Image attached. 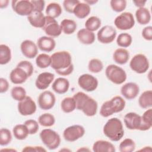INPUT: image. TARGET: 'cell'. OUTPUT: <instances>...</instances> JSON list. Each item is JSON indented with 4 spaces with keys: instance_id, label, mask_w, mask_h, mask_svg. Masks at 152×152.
Here are the masks:
<instances>
[{
    "instance_id": "obj_55",
    "label": "cell",
    "mask_w": 152,
    "mask_h": 152,
    "mask_svg": "<svg viewBox=\"0 0 152 152\" xmlns=\"http://www.w3.org/2000/svg\"><path fill=\"white\" fill-rule=\"evenodd\" d=\"M90 150L88 148H85V147H82L77 150V151H90Z\"/></svg>"
},
{
    "instance_id": "obj_10",
    "label": "cell",
    "mask_w": 152,
    "mask_h": 152,
    "mask_svg": "<svg viewBox=\"0 0 152 152\" xmlns=\"http://www.w3.org/2000/svg\"><path fill=\"white\" fill-rule=\"evenodd\" d=\"M85 134L84 128L80 125H73L66 128L63 132L64 138L68 142H74L82 137Z\"/></svg>"
},
{
    "instance_id": "obj_7",
    "label": "cell",
    "mask_w": 152,
    "mask_h": 152,
    "mask_svg": "<svg viewBox=\"0 0 152 152\" xmlns=\"http://www.w3.org/2000/svg\"><path fill=\"white\" fill-rule=\"evenodd\" d=\"M131 69L136 73H145L149 68L150 64L148 58L142 53L134 55L129 62Z\"/></svg>"
},
{
    "instance_id": "obj_9",
    "label": "cell",
    "mask_w": 152,
    "mask_h": 152,
    "mask_svg": "<svg viewBox=\"0 0 152 152\" xmlns=\"http://www.w3.org/2000/svg\"><path fill=\"white\" fill-rule=\"evenodd\" d=\"M126 127L130 130H140L144 131L141 116L135 112L127 113L124 118Z\"/></svg>"
},
{
    "instance_id": "obj_46",
    "label": "cell",
    "mask_w": 152,
    "mask_h": 152,
    "mask_svg": "<svg viewBox=\"0 0 152 152\" xmlns=\"http://www.w3.org/2000/svg\"><path fill=\"white\" fill-rule=\"evenodd\" d=\"M17 66L23 69L27 73L29 77L33 74L34 68L30 62L28 61H21L17 64Z\"/></svg>"
},
{
    "instance_id": "obj_13",
    "label": "cell",
    "mask_w": 152,
    "mask_h": 152,
    "mask_svg": "<svg viewBox=\"0 0 152 152\" xmlns=\"http://www.w3.org/2000/svg\"><path fill=\"white\" fill-rule=\"evenodd\" d=\"M116 31L111 26L106 25L102 27L97 32V38L99 42L103 44L112 43L116 36Z\"/></svg>"
},
{
    "instance_id": "obj_37",
    "label": "cell",
    "mask_w": 152,
    "mask_h": 152,
    "mask_svg": "<svg viewBox=\"0 0 152 152\" xmlns=\"http://www.w3.org/2000/svg\"><path fill=\"white\" fill-rule=\"evenodd\" d=\"M38 122L43 126L50 127L55 124V118L53 115L49 113H45L39 117Z\"/></svg>"
},
{
    "instance_id": "obj_27",
    "label": "cell",
    "mask_w": 152,
    "mask_h": 152,
    "mask_svg": "<svg viewBox=\"0 0 152 152\" xmlns=\"http://www.w3.org/2000/svg\"><path fill=\"white\" fill-rule=\"evenodd\" d=\"M135 17L137 22L141 25H145L151 20L150 11L145 7L140 8L135 11Z\"/></svg>"
},
{
    "instance_id": "obj_17",
    "label": "cell",
    "mask_w": 152,
    "mask_h": 152,
    "mask_svg": "<svg viewBox=\"0 0 152 152\" xmlns=\"http://www.w3.org/2000/svg\"><path fill=\"white\" fill-rule=\"evenodd\" d=\"M21 51L23 55L29 59L36 57L38 53V47L37 45L30 40L23 41L20 45Z\"/></svg>"
},
{
    "instance_id": "obj_30",
    "label": "cell",
    "mask_w": 152,
    "mask_h": 152,
    "mask_svg": "<svg viewBox=\"0 0 152 152\" xmlns=\"http://www.w3.org/2000/svg\"><path fill=\"white\" fill-rule=\"evenodd\" d=\"M60 27L64 33L65 34H71L75 32L77 26L75 21L71 19L65 18L61 22Z\"/></svg>"
},
{
    "instance_id": "obj_47",
    "label": "cell",
    "mask_w": 152,
    "mask_h": 152,
    "mask_svg": "<svg viewBox=\"0 0 152 152\" xmlns=\"http://www.w3.org/2000/svg\"><path fill=\"white\" fill-rule=\"evenodd\" d=\"M79 2L78 0H65L63 2V6L66 11L69 13H73L75 7Z\"/></svg>"
},
{
    "instance_id": "obj_57",
    "label": "cell",
    "mask_w": 152,
    "mask_h": 152,
    "mask_svg": "<svg viewBox=\"0 0 152 152\" xmlns=\"http://www.w3.org/2000/svg\"><path fill=\"white\" fill-rule=\"evenodd\" d=\"M148 147H149V146H148V147H144V148H142V149L140 150H142V151H150V150H148Z\"/></svg>"
},
{
    "instance_id": "obj_41",
    "label": "cell",
    "mask_w": 152,
    "mask_h": 152,
    "mask_svg": "<svg viewBox=\"0 0 152 152\" xmlns=\"http://www.w3.org/2000/svg\"><path fill=\"white\" fill-rule=\"evenodd\" d=\"M88 69L91 72L99 73L103 69V64L100 59L97 58H93L89 61Z\"/></svg>"
},
{
    "instance_id": "obj_53",
    "label": "cell",
    "mask_w": 152,
    "mask_h": 152,
    "mask_svg": "<svg viewBox=\"0 0 152 152\" xmlns=\"http://www.w3.org/2000/svg\"><path fill=\"white\" fill-rule=\"evenodd\" d=\"M8 3H9V1H8V0L0 1V8L1 9H2V8L7 7V6L8 5Z\"/></svg>"
},
{
    "instance_id": "obj_11",
    "label": "cell",
    "mask_w": 152,
    "mask_h": 152,
    "mask_svg": "<svg viewBox=\"0 0 152 152\" xmlns=\"http://www.w3.org/2000/svg\"><path fill=\"white\" fill-rule=\"evenodd\" d=\"M11 6L13 11L21 16H28L33 11V5L28 0H13Z\"/></svg>"
},
{
    "instance_id": "obj_33",
    "label": "cell",
    "mask_w": 152,
    "mask_h": 152,
    "mask_svg": "<svg viewBox=\"0 0 152 152\" xmlns=\"http://www.w3.org/2000/svg\"><path fill=\"white\" fill-rule=\"evenodd\" d=\"M11 59V50L10 47L4 44L0 45V64L5 65Z\"/></svg>"
},
{
    "instance_id": "obj_40",
    "label": "cell",
    "mask_w": 152,
    "mask_h": 152,
    "mask_svg": "<svg viewBox=\"0 0 152 152\" xmlns=\"http://www.w3.org/2000/svg\"><path fill=\"white\" fill-rule=\"evenodd\" d=\"M11 95L13 99L18 102L23 100L27 96L25 88L21 86L14 87L11 89Z\"/></svg>"
},
{
    "instance_id": "obj_50",
    "label": "cell",
    "mask_w": 152,
    "mask_h": 152,
    "mask_svg": "<svg viewBox=\"0 0 152 152\" xmlns=\"http://www.w3.org/2000/svg\"><path fill=\"white\" fill-rule=\"evenodd\" d=\"M22 151H36V152H42L46 151V150L42 146H26L24 147Z\"/></svg>"
},
{
    "instance_id": "obj_12",
    "label": "cell",
    "mask_w": 152,
    "mask_h": 152,
    "mask_svg": "<svg viewBox=\"0 0 152 152\" xmlns=\"http://www.w3.org/2000/svg\"><path fill=\"white\" fill-rule=\"evenodd\" d=\"M78 84L83 90L87 92H91L96 90L99 82L93 75L89 74H84L78 77Z\"/></svg>"
},
{
    "instance_id": "obj_4",
    "label": "cell",
    "mask_w": 152,
    "mask_h": 152,
    "mask_svg": "<svg viewBox=\"0 0 152 152\" xmlns=\"http://www.w3.org/2000/svg\"><path fill=\"white\" fill-rule=\"evenodd\" d=\"M125 104V101L121 96H116L102 104L100 109V114L104 118L109 117L115 113L122 111Z\"/></svg>"
},
{
    "instance_id": "obj_5",
    "label": "cell",
    "mask_w": 152,
    "mask_h": 152,
    "mask_svg": "<svg viewBox=\"0 0 152 152\" xmlns=\"http://www.w3.org/2000/svg\"><path fill=\"white\" fill-rule=\"evenodd\" d=\"M39 135L42 142L50 150H55L60 145L61 137L59 135L51 129H43Z\"/></svg>"
},
{
    "instance_id": "obj_22",
    "label": "cell",
    "mask_w": 152,
    "mask_h": 152,
    "mask_svg": "<svg viewBox=\"0 0 152 152\" xmlns=\"http://www.w3.org/2000/svg\"><path fill=\"white\" fill-rule=\"evenodd\" d=\"M45 17L42 12L33 11L28 16L27 19L30 24L36 28H43L45 23Z\"/></svg>"
},
{
    "instance_id": "obj_31",
    "label": "cell",
    "mask_w": 152,
    "mask_h": 152,
    "mask_svg": "<svg viewBox=\"0 0 152 152\" xmlns=\"http://www.w3.org/2000/svg\"><path fill=\"white\" fill-rule=\"evenodd\" d=\"M12 133L14 137L18 140H25L29 134L26 126L24 124H17L12 129Z\"/></svg>"
},
{
    "instance_id": "obj_3",
    "label": "cell",
    "mask_w": 152,
    "mask_h": 152,
    "mask_svg": "<svg viewBox=\"0 0 152 152\" xmlns=\"http://www.w3.org/2000/svg\"><path fill=\"white\" fill-rule=\"evenodd\" d=\"M104 135L112 141H119L124 135V129L121 121L117 118L107 120L103 126Z\"/></svg>"
},
{
    "instance_id": "obj_18",
    "label": "cell",
    "mask_w": 152,
    "mask_h": 152,
    "mask_svg": "<svg viewBox=\"0 0 152 152\" xmlns=\"http://www.w3.org/2000/svg\"><path fill=\"white\" fill-rule=\"evenodd\" d=\"M140 92V88L137 84L133 82L127 83L124 84L121 88L122 95L128 100L135 99Z\"/></svg>"
},
{
    "instance_id": "obj_6",
    "label": "cell",
    "mask_w": 152,
    "mask_h": 152,
    "mask_svg": "<svg viewBox=\"0 0 152 152\" xmlns=\"http://www.w3.org/2000/svg\"><path fill=\"white\" fill-rule=\"evenodd\" d=\"M105 74L109 81L118 85L124 83L127 78L125 70L121 67L114 64L109 65L106 67Z\"/></svg>"
},
{
    "instance_id": "obj_1",
    "label": "cell",
    "mask_w": 152,
    "mask_h": 152,
    "mask_svg": "<svg viewBox=\"0 0 152 152\" xmlns=\"http://www.w3.org/2000/svg\"><path fill=\"white\" fill-rule=\"evenodd\" d=\"M50 66L55 72L62 76L71 74L74 70L72 57L69 52L66 50L58 51L51 56Z\"/></svg>"
},
{
    "instance_id": "obj_38",
    "label": "cell",
    "mask_w": 152,
    "mask_h": 152,
    "mask_svg": "<svg viewBox=\"0 0 152 152\" xmlns=\"http://www.w3.org/2000/svg\"><path fill=\"white\" fill-rule=\"evenodd\" d=\"M132 42V36L127 33H122L118 35L116 39L117 45L121 48L129 47Z\"/></svg>"
},
{
    "instance_id": "obj_20",
    "label": "cell",
    "mask_w": 152,
    "mask_h": 152,
    "mask_svg": "<svg viewBox=\"0 0 152 152\" xmlns=\"http://www.w3.org/2000/svg\"><path fill=\"white\" fill-rule=\"evenodd\" d=\"M27 73L21 68L16 66L13 69L10 74V81L14 84H21L26 82L28 78Z\"/></svg>"
},
{
    "instance_id": "obj_2",
    "label": "cell",
    "mask_w": 152,
    "mask_h": 152,
    "mask_svg": "<svg viewBox=\"0 0 152 152\" xmlns=\"http://www.w3.org/2000/svg\"><path fill=\"white\" fill-rule=\"evenodd\" d=\"M73 98L75 102L76 109L81 110L85 115L91 117L96 114L98 104L94 99L81 91L74 94Z\"/></svg>"
},
{
    "instance_id": "obj_26",
    "label": "cell",
    "mask_w": 152,
    "mask_h": 152,
    "mask_svg": "<svg viewBox=\"0 0 152 152\" xmlns=\"http://www.w3.org/2000/svg\"><path fill=\"white\" fill-rule=\"evenodd\" d=\"M129 59V53L124 48H118L113 52V59L116 63L119 65L125 64L127 63Z\"/></svg>"
},
{
    "instance_id": "obj_16",
    "label": "cell",
    "mask_w": 152,
    "mask_h": 152,
    "mask_svg": "<svg viewBox=\"0 0 152 152\" xmlns=\"http://www.w3.org/2000/svg\"><path fill=\"white\" fill-rule=\"evenodd\" d=\"M37 102L39 106L42 110H49L54 106L56 97L51 91L46 90L39 94Z\"/></svg>"
},
{
    "instance_id": "obj_43",
    "label": "cell",
    "mask_w": 152,
    "mask_h": 152,
    "mask_svg": "<svg viewBox=\"0 0 152 152\" xmlns=\"http://www.w3.org/2000/svg\"><path fill=\"white\" fill-rule=\"evenodd\" d=\"M141 118L144 130H149L152 126V109L149 108L145 110L141 116Z\"/></svg>"
},
{
    "instance_id": "obj_28",
    "label": "cell",
    "mask_w": 152,
    "mask_h": 152,
    "mask_svg": "<svg viewBox=\"0 0 152 152\" xmlns=\"http://www.w3.org/2000/svg\"><path fill=\"white\" fill-rule=\"evenodd\" d=\"M91 9L89 5L86 2H80L75 7L73 14L78 18L83 19L87 17L90 13Z\"/></svg>"
},
{
    "instance_id": "obj_25",
    "label": "cell",
    "mask_w": 152,
    "mask_h": 152,
    "mask_svg": "<svg viewBox=\"0 0 152 152\" xmlns=\"http://www.w3.org/2000/svg\"><path fill=\"white\" fill-rule=\"evenodd\" d=\"M92 148L94 152H115L116 150L112 143L105 140L96 141Z\"/></svg>"
},
{
    "instance_id": "obj_15",
    "label": "cell",
    "mask_w": 152,
    "mask_h": 152,
    "mask_svg": "<svg viewBox=\"0 0 152 152\" xmlns=\"http://www.w3.org/2000/svg\"><path fill=\"white\" fill-rule=\"evenodd\" d=\"M18 112L23 116H28L34 114L36 111V104L30 96H26L23 100L18 102L17 106Z\"/></svg>"
},
{
    "instance_id": "obj_42",
    "label": "cell",
    "mask_w": 152,
    "mask_h": 152,
    "mask_svg": "<svg viewBox=\"0 0 152 152\" xmlns=\"http://www.w3.org/2000/svg\"><path fill=\"white\" fill-rule=\"evenodd\" d=\"M12 140L11 131L7 128H1L0 130V145L5 146L9 144Z\"/></svg>"
},
{
    "instance_id": "obj_8",
    "label": "cell",
    "mask_w": 152,
    "mask_h": 152,
    "mask_svg": "<svg viewBox=\"0 0 152 152\" xmlns=\"http://www.w3.org/2000/svg\"><path fill=\"white\" fill-rule=\"evenodd\" d=\"M114 24L119 30H129L135 25V20L133 14L129 12H124L115 18Z\"/></svg>"
},
{
    "instance_id": "obj_19",
    "label": "cell",
    "mask_w": 152,
    "mask_h": 152,
    "mask_svg": "<svg viewBox=\"0 0 152 152\" xmlns=\"http://www.w3.org/2000/svg\"><path fill=\"white\" fill-rule=\"evenodd\" d=\"M55 78V75L49 72H43L40 73L36 78L35 81L36 87L41 90H46L52 83Z\"/></svg>"
},
{
    "instance_id": "obj_39",
    "label": "cell",
    "mask_w": 152,
    "mask_h": 152,
    "mask_svg": "<svg viewBox=\"0 0 152 152\" xmlns=\"http://www.w3.org/2000/svg\"><path fill=\"white\" fill-rule=\"evenodd\" d=\"M119 148L121 152H132L135 149V143L131 138H125L119 144Z\"/></svg>"
},
{
    "instance_id": "obj_54",
    "label": "cell",
    "mask_w": 152,
    "mask_h": 152,
    "mask_svg": "<svg viewBox=\"0 0 152 152\" xmlns=\"http://www.w3.org/2000/svg\"><path fill=\"white\" fill-rule=\"evenodd\" d=\"M98 2V1H94V0H91V1H89V0H85L84 1V2H86V4H87L88 5H93L96 3H97Z\"/></svg>"
},
{
    "instance_id": "obj_29",
    "label": "cell",
    "mask_w": 152,
    "mask_h": 152,
    "mask_svg": "<svg viewBox=\"0 0 152 152\" xmlns=\"http://www.w3.org/2000/svg\"><path fill=\"white\" fill-rule=\"evenodd\" d=\"M138 104L142 109H148L152 106V91L151 90H145L140 95Z\"/></svg>"
},
{
    "instance_id": "obj_45",
    "label": "cell",
    "mask_w": 152,
    "mask_h": 152,
    "mask_svg": "<svg viewBox=\"0 0 152 152\" xmlns=\"http://www.w3.org/2000/svg\"><path fill=\"white\" fill-rule=\"evenodd\" d=\"M38 123L34 119H28L24 122V125L27 128L29 134L33 135L37 133L39 127Z\"/></svg>"
},
{
    "instance_id": "obj_21",
    "label": "cell",
    "mask_w": 152,
    "mask_h": 152,
    "mask_svg": "<svg viewBox=\"0 0 152 152\" xmlns=\"http://www.w3.org/2000/svg\"><path fill=\"white\" fill-rule=\"evenodd\" d=\"M37 46L42 51L50 52L55 49L56 42L53 37L42 36L37 39Z\"/></svg>"
},
{
    "instance_id": "obj_24",
    "label": "cell",
    "mask_w": 152,
    "mask_h": 152,
    "mask_svg": "<svg viewBox=\"0 0 152 152\" xmlns=\"http://www.w3.org/2000/svg\"><path fill=\"white\" fill-rule=\"evenodd\" d=\"M77 37L80 42L84 45H91L95 41L94 33L86 28L78 30Z\"/></svg>"
},
{
    "instance_id": "obj_48",
    "label": "cell",
    "mask_w": 152,
    "mask_h": 152,
    "mask_svg": "<svg viewBox=\"0 0 152 152\" xmlns=\"http://www.w3.org/2000/svg\"><path fill=\"white\" fill-rule=\"evenodd\" d=\"M30 1L33 7V11L42 12L45 5V2L43 0H32Z\"/></svg>"
},
{
    "instance_id": "obj_56",
    "label": "cell",
    "mask_w": 152,
    "mask_h": 152,
    "mask_svg": "<svg viewBox=\"0 0 152 152\" xmlns=\"http://www.w3.org/2000/svg\"><path fill=\"white\" fill-rule=\"evenodd\" d=\"M17 151L15 149H12V148H4V149H1V152L2 151Z\"/></svg>"
},
{
    "instance_id": "obj_32",
    "label": "cell",
    "mask_w": 152,
    "mask_h": 152,
    "mask_svg": "<svg viewBox=\"0 0 152 152\" xmlns=\"http://www.w3.org/2000/svg\"><path fill=\"white\" fill-rule=\"evenodd\" d=\"M46 16L56 18L58 17L62 13V10L61 5L56 2L49 3L46 8Z\"/></svg>"
},
{
    "instance_id": "obj_36",
    "label": "cell",
    "mask_w": 152,
    "mask_h": 152,
    "mask_svg": "<svg viewBox=\"0 0 152 152\" xmlns=\"http://www.w3.org/2000/svg\"><path fill=\"white\" fill-rule=\"evenodd\" d=\"M101 24V20L99 17L91 16L86 21L85 27L86 29L93 32L97 30L100 27Z\"/></svg>"
},
{
    "instance_id": "obj_35",
    "label": "cell",
    "mask_w": 152,
    "mask_h": 152,
    "mask_svg": "<svg viewBox=\"0 0 152 152\" xmlns=\"http://www.w3.org/2000/svg\"><path fill=\"white\" fill-rule=\"evenodd\" d=\"M51 56L46 53H40L36 56V65L42 69L46 68L51 65Z\"/></svg>"
},
{
    "instance_id": "obj_49",
    "label": "cell",
    "mask_w": 152,
    "mask_h": 152,
    "mask_svg": "<svg viewBox=\"0 0 152 152\" xmlns=\"http://www.w3.org/2000/svg\"><path fill=\"white\" fill-rule=\"evenodd\" d=\"M142 37L148 41L152 40V27L149 26L144 27L142 31Z\"/></svg>"
},
{
    "instance_id": "obj_44",
    "label": "cell",
    "mask_w": 152,
    "mask_h": 152,
    "mask_svg": "<svg viewBox=\"0 0 152 152\" xmlns=\"http://www.w3.org/2000/svg\"><path fill=\"white\" fill-rule=\"evenodd\" d=\"M110 5L114 11L120 12L126 8V1L125 0H111Z\"/></svg>"
},
{
    "instance_id": "obj_34",
    "label": "cell",
    "mask_w": 152,
    "mask_h": 152,
    "mask_svg": "<svg viewBox=\"0 0 152 152\" xmlns=\"http://www.w3.org/2000/svg\"><path fill=\"white\" fill-rule=\"evenodd\" d=\"M61 107L62 110L65 113H70L76 109L75 100L73 97H65L61 103Z\"/></svg>"
},
{
    "instance_id": "obj_14",
    "label": "cell",
    "mask_w": 152,
    "mask_h": 152,
    "mask_svg": "<svg viewBox=\"0 0 152 152\" xmlns=\"http://www.w3.org/2000/svg\"><path fill=\"white\" fill-rule=\"evenodd\" d=\"M45 23L42 29L49 37H56L61 35L62 30L58 21L52 17L46 16Z\"/></svg>"
},
{
    "instance_id": "obj_23",
    "label": "cell",
    "mask_w": 152,
    "mask_h": 152,
    "mask_svg": "<svg viewBox=\"0 0 152 152\" xmlns=\"http://www.w3.org/2000/svg\"><path fill=\"white\" fill-rule=\"evenodd\" d=\"M69 87V81L64 77H59L53 81L52 86V90L58 94H64L66 93Z\"/></svg>"
},
{
    "instance_id": "obj_51",
    "label": "cell",
    "mask_w": 152,
    "mask_h": 152,
    "mask_svg": "<svg viewBox=\"0 0 152 152\" xmlns=\"http://www.w3.org/2000/svg\"><path fill=\"white\" fill-rule=\"evenodd\" d=\"M9 88V83L7 79L1 77L0 78V93H4L7 91Z\"/></svg>"
},
{
    "instance_id": "obj_52",
    "label": "cell",
    "mask_w": 152,
    "mask_h": 152,
    "mask_svg": "<svg viewBox=\"0 0 152 152\" xmlns=\"http://www.w3.org/2000/svg\"><path fill=\"white\" fill-rule=\"evenodd\" d=\"M146 2H147V1H142V0L133 1V3L135 4V5L136 7H138L139 8L144 7Z\"/></svg>"
}]
</instances>
